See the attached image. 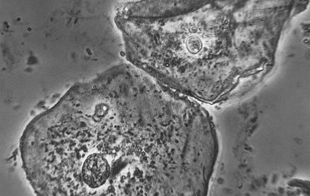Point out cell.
I'll return each instance as SVG.
<instances>
[{
	"mask_svg": "<svg viewBox=\"0 0 310 196\" xmlns=\"http://www.w3.org/2000/svg\"><path fill=\"white\" fill-rule=\"evenodd\" d=\"M110 167L106 159L102 155L94 153L87 157L82 167V177L84 182L90 188H96L103 185L108 178Z\"/></svg>",
	"mask_w": 310,
	"mask_h": 196,
	"instance_id": "6da1fadb",
	"label": "cell"
}]
</instances>
